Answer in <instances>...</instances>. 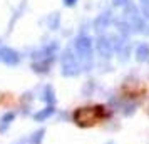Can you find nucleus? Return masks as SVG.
<instances>
[{"instance_id":"nucleus-1","label":"nucleus","mask_w":149,"mask_h":144,"mask_svg":"<svg viewBox=\"0 0 149 144\" xmlns=\"http://www.w3.org/2000/svg\"><path fill=\"white\" fill-rule=\"evenodd\" d=\"M111 117V111L104 106H87V107H77L72 114L74 121L79 127H92L101 121Z\"/></svg>"},{"instance_id":"nucleus-2","label":"nucleus","mask_w":149,"mask_h":144,"mask_svg":"<svg viewBox=\"0 0 149 144\" xmlns=\"http://www.w3.org/2000/svg\"><path fill=\"white\" fill-rule=\"evenodd\" d=\"M44 134H45V131L40 129V131H37V132H34L32 136H29V139H30V143H32V144H42Z\"/></svg>"},{"instance_id":"nucleus-3","label":"nucleus","mask_w":149,"mask_h":144,"mask_svg":"<svg viewBox=\"0 0 149 144\" xmlns=\"http://www.w3.org/2000/svg\"><path fill=\"white\" fill-rule=\"evenodd\" d=\"M52 111H54L52 107H47L45 111H40V112H37V114L34 116V119H35V121H44V119H47V117L52 114Z\"/></svg>"},{"instance_id":"nucleus-4","label":"nucleus","mask_w":149,"mask_h":144,"mask_svg":"<svg viewBox=\"0 0 149 144\" xmlns=\"http://www.w3.org/2000/svg\"><path fill=\"white\" fill-rule=\"evenodd\" d=\"M17 144H32V143H30V139H29V137H25V139H22V141H19Z\"/></svg>"},{"instance_id":"nucleus-5","label":"nucleus","mask_w":149,"mask_h":144,"mask_svg":"<svg viewBox=\"0 0 149 144\" xmlns=\"http://www.w3.org/2000/svg\"><path fill=\"white\" fill-rule=\"evenodd\" d=\"M107 144H116V143H114V141H111V143H107Z\"/></svg>"}]
</instances>
